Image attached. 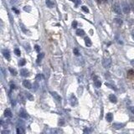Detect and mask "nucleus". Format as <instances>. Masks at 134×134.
Segmentation results:
<instances>
[{
    "instance_id": "obj_1",
    "label": "nucleus",
    "mask_w": 134,
    "mask_h": 134,
    "mask_svg": "<svg viewBox=\"0 0 134 134\" xmlns=\"http://www.w3.org/2000/svg\"><path fill=\"white\" fill-rule=\"evenodd\" d=\"M121 5H122V10L124 12V14H128L129 13H130V6L128 5V4L126 3V2L123 1L122 4H121Z\"/></svg>"
},
{
    "instance_id": "obj_2",
    "label": "nucleus",
    "mask_w": 134,
    "mask_h": 134,
    "mask_svg": "<svg viewBox=\"0 0 134 134\" xmlns=\"http://www.w3.org/2000/svg\"><path fill=\"white\" fill-rule=\"evenodd\" d=\"M102 64H103V66L105 68H109L111 66V58H105L103 60V61H102Z\"/></svg>"
},
{
    "instance_id": "obj_3",
    "label": "nucleus",
    "mask_w": 134,
    "mask_h": 134,
    "mask_svg": "<svg viewBox=\"0 0 134 134\" xmlns=\"http://www.w3.org/2000/svg\"><path fill=\"white\" fill-rule=\"evenodd\" d=\"M113 11L115 12L116 14H121V6L119 5V4L118 3H116V4H114V5H113Z\"/></svg>"
},
{
    "instance_id": "obj_4",
    "label": "nucleus",
    "mask_w": 134,
    "mask_h": 134,
    "mask_svg": "<svg viewBox=\"0 0 134 134\" xmlns=\"http://www.w3.org/2000/svg\"><path fill=\"white\" fill-rule=\"evenodd\" d=\"M51 95H52L54 98H55V100H56V101H57L58 102H61V100H62V98H61V96H60V95L57 93V92L53 91V92H51Z\"/></svg>"
},
{
    "instance_id": "obj_5",
    "label": "nucleus",
    "mask_w": 134,
    "mask_h": 134,
    "mask_svg": "<svg viewBox=\"0 0 134 134\" xmlns=\"http://www.w3.org/2000/svg\"><path fill=\"white\" fill-rule=\"evenodd\" d=\"M70 105H71L72 106H74L77 104V99H76V97H75V96L74 94H72L71 96H70Z\"/></svg>"
},
{
    "instance_id": "obj_6",
    "label": "nucleus",
    "mask_w": 134,
    "mask_h": 134,
    "mask_svg": "<svg viewBox=\"0 0 134 134\" xmlns=\"http://www.w3.org/2000/svg\"><path fill=\"white\" fill-rule=\"evenodd\" d=\"M19 116L22 118L26 119V118L29 117V115H28V113L24 110V109H20V111H19Z\"/></svg>"
},
{
    "instance_id": "obj_7",
    "label": "nucleus",
    "mask_w": 134,
    "mask_h": 134,
    "mask_svg": "<svg viewBox=\"0 0 134 134\" xmlns=\"http://www.w3.org/2000/svg\"><path fill=\"white\" fill-rule=\"evenodd\" d=\"M3 55L7 60L10 59V53H9V50H7V49H4V50H3Z\"/></svg>"
},
{
    "instance_id": "obj_8",
    "label": "nucleus",
    "mask_w": 134,
    "mask_h": 134,
    "mask_svg": "<svg viewBox=\"0 0 134 134\" xmlns=\"http://www.w3.org/2000/svg\"><path fill=\"white\" fill-rule=\"evenodd\" d=\"M23 85H24V87H26V88H28V89H31V88H32V85H31L30 80H24V81H23Z\"/></svg>"
},
{
    "instance_id": "obj_9",
    "label": "nucleus",
    "mask_w": 134,
    "mask_h": 134,
    "mask_svg": "<svg viewBox=\"0 0 134 134\" xmlns=\"http://www.w3.org/2000/svg\"><path fill=\"white\" fill-rule=\"evenodd\" d=\"M20 74L22 76L26 77V76H29V75H30V72H29L26 69H22L20 70Z\"/></svg>"
},
{
    "instance_id": "obj_10",
    "label": "nucleus",
    "mask_w": 134,
    "mask_h": 134,
    "mask_svg": "<svg viewBox=\"0 0 134 134\" xmlns=\"http://www.w3.org/2000/svg\"><path fill=\"white\" fill-rule=\"evenodd\" d=\"M109 100L111 101V102H112V103H116L117 102V99H116V96L115 95L111 94L109 96Z\"/></svg>"
},
{
    "instance_id": "obj_11",
    "label": "nucleus",
    "mask_w": 134,
    "mask_h": 134,
    "mask_svg": "<svg viewBox=\"0 0 134 134\" xmlns=\"http://www.w3.org/2000/svg\"><path fill=\"white\" fill-rule=\"evenodd\" d=\"M127 77L129 79L134 80V70H129L127 71Z\"/></svg>"
},
{
    "instance_id": "obj_12",
    "label": "nucleus",
    "mask_w": 134,
    "mask_h": 134,
    "mask_svg": "<svg viewBox=\"0 0 134 134\" xmlns=\"http://www.w3.org/2000/svg\"><path fill=\"white\" fill-rule=\"evenodd\" d=\"M4 116H6V117H11L12 116V111L10 109H6L5 111H4Z\"/></svg>"
},
{
    "instance_id": "obj_13",
    "label": "nucleus",
    "mask_w": 134,
    "mask_h": 134,
    "mask_svg": "<svg viewBox=\"0 0 134 134\" xmlns=\"http://www.w3.org/2000/svg\"><path fill=\"white\" fill-rule=\"evenodd\" d=\"M106 121H108V122H111V121H112V119H113V115L111 113H107L106 116Z\"/></svg>"
},
{
    "instance_id": "obj_14",
    "label": "nucleus",
    "mask_w": 134,
    "mask_h": 134,
    "mask_svg": "<svg viewBox=\"0 0 134 134\" xmlns=\"http://www.w3.org/2000/svg\"><path fill=\"white\" fill-rule=\"evenodd\" d=\"M44 56H45V53H40V54H39V55H38V57H37V60H36L37 64H40V62L41 61V60L43 59Z\"/></svg>"
},
{
    "instance_id": "obj_15",
    "label": "nucleus",
    "mask_w": 134,
    "mask_h": 134,
    "mask_svg": "<svg viewBox=\"0 0 134 134\" xmlns=\"http://www.w3.org/2000/svg\"><path fill=\"white\" fill-rule=\"evenodd\" d=\"M85 43H86V45L87 47H90V46H91L92 43H91V40H90L89 37H86L85 38Z\"/></svg>"
},
{
    "instance_id": "obj_16",
    "label": "nucleus",
    "mask_w": 134,
    "mask_h": 134,
    "mask_svg": "<svg viewBox=\"0 0 134 134\" xmlns=\"http://www.w3.org/2000/svg\"><path fill=\"white\" fill-rule=\"evenodd\" d=\"M94 85H95V86L97 87V88H100V87L101 86V80H98L97 79H95Z\"/></svg>"
},
{
    "instance_id": "obj_17",
    "label": "nucleus",
    "mask_w": 134,
    "mask_h": 134,
    "mask_svg": "<svg viewBox=\"0 0 134 134\" xmlns=\"http://www.w3.org/2000/svg\"><path fill=\"white\" fill-rule=\"evenodd\" d=\"M46 5H47V7H49L50 9H51V8H53L54 7V3L51 0H46Z\"/></svg>"
},
{
    "instance_id": "obj_18",
    "label": "nucleus",
    "mask_w": 134,
    "mask_h": 134,
    "mask_svg": "<svg viewBox=\"0 0 134 134\" xmlns=\"http://www.w3.org/2000/svg\"><path fill=\"white\" fill-rule=\"evenodd\" d=\"M76 35L78 36H84L85 35V31L83 30H76Z\"/></svg>"
},
{
    "instance_id": "obj_19",
    "label": "nucleus",
    "mask_w": 134,
    "mask_h": 134,
    "mask_svg": "<svg viewBox=\"0 0 134 134\" xmlns=\"http://www.w3.org/2000/svg\"><path fill=\"white\" fill-rule=\"evenodd\" d=\"M25 96H26L27 98L30 100V101H34V96H33L30 93H29V92H26V93H25Z\"/></svg>"
},
{
    "instance_id": "obj_20",
    "label": "nucleus",
    "mask_w": 134,
    "mask_h": 134,
    "mask_svg": "<svg viewBox=\"0 0 134 134\" xmlns=\"http://www.w3.org/2000/svg\"><path fill=\"white\" fill-rule=\"evenodd\" d=\"M123 124H121V123H115L113 125V126L115 127L116 129H120V128H121V127H123Z\"/></svg>"
},
{
    "instance_id": "obj_21",
    "label": "nucleus",
    "mask_w": 134,
    "mask_h": 134,
    "mask_svg": "<svg viewBox=\"0 0 134 134\" xmlns=\"http://www.w3.org/2000/svg\"><path fill=\"white\" fill-rule=\"evenodd\" d=\"M9 71L11 72L12 75H16L17 74H18V72H17V70L15 69H13V68H9Z\"/></svg>"
},
{
    "instance_id": "obj_22",
    "label": "nucleus",
    "mask_w": 134,
    "mask_h": 134,
    "mask_svg": "<svg viewBox=\"0 0 134 134\" xmlns=\"http://www.w3.org/2000/svg\"><path fill=\"white\" fill-rule=\"evenodd\" d=\"M114 21L116 22V24H119V25H121V24H122V20H121V19H117V18H116V19H114Z\"/></svg>"
},
{
    "instance_id": "obj_23",
    "label": "nucleus",
    "mask_w": 134,
    "mask_h": 134,
    "mask_svg": "<svg viewBox=\"0 0 134 134\" xmlns=\"http://www.w3.org/2000/svg\"><path fill=\"white\" fill-rule=\"evenodd\" d=\"M17 133H18V134H23V133H24V130L23 128H21V127H18V128H17Z\"/></svg>"
},
{
    "instance_id": "obj_24",
    "label": "nucleus",
    "mask_w": 134,
    "mask_h": 134,
    "mask_svg": "<svg viewBox=\"0 0 134 134\" xmlns=\"http://www.w3.org/2000/svg\"><path fill=\"white\" fill-rule=\"evenodd\" d=\"M25 64H26V60L24 59H22L19 60V65H20V66H24Z\"/></svg>"
},
{
    "instance_id": "obj_25",
    "label": "nucleus",
    "mask_w": 134,
    "mask_h": 134,
    "mask_svg": "<svg viewBox=\"0 0 134 134\" xmlns=\"http://www.w3.org/2000/svg\"><path fill=\"white\" fill-rule=\"evenodd\" d=\"M43 75L42 74H38L37 75H36V80H43Z\"/></svg>"
},
{
    "instance_id": "obj_26",
    "label": "nucleus",
    "mask_w": 134,
    "mask_h": 134,
    "mask_svg": "<svg viewBox=\"0 0 134 134\" xmlns=\"http://www.w3.org/2000/svg\"><path fill=\"white\" fill-rule=\"evenodd\" d=\"M24 49H25V50L28 51V52H30V45H29V44H25V45H24Z\"/></svg>"
},
{
    "instance_id": "obj_27",
    "label": "nucleus",
    "mask_w": 134,
    "mask_h": 134,
    "mask_svg": "<svg viewBox=\"0 0 134 134\" xmlns=\"http://www.w3.org/2000/svg\"><path fill=\"white\" fill-rule=\"evenodd\" d=\"M14 53H15V55H18V56H19V55H21V52H20V50H19V49H15V50H14Z\"/></svg>"
},
{
    "instance_id": "obj_28",
    "label": "nucleus",
    "mask_w": 134,
    "mask_h": 134,
    "mask_svg": "<svg viewBox=\"0 0 134 134\" xmlns=\"http://www.w3.org/2000/svg\"><path fill=\"white\" fill-rule=\"evenodd\" d=\"M73 52H74V54L75 55H76V56H78V55H80V52H79V50H78V49H74V50H73Z\"/></svg>"
},
{
    "instance_id": "obj_29",
    "label": "nucleus",
    "mask_w": 134,
    "mask_h": 134,
    "mask_svg": "<svg viewBox=\"0 0 134 134\" xmlns=\"http://www.w3.org/2000/svg\"><path fill=\"white\" fill-rule=\"evenodd\" d=\"M81 9H82V10H83L84 12H86V13H89V9L87 8V7H86V6H82V7H81Z\"/></svg>"
},
{
    "instance_id": "obj_30",
    "label": "nucleus",
    "mask_w": 134,
    "mask_h": 134,
    "mask_svg": "<svg viewBox=\"0 0 134 134\" xmlns=\"http://www.w3.org/2000/svg\"><path fill=\"white\" fill-rule=\"evenodd\" d=\"M24 10L27 11V12H30L31 11V8L30 6H25V7H24Z\"/></svg>"
},
{
    "instance_id": "obj_31",
    "label": "nucleus",
    "mask_w": 134,
    "mask_h": 134,
    "mask_svg": "<svg viewBox=\"0 0 134 134\" xmlns=\"http://www.w3.org/2000/svg\"><path fill=\"white\" fill-rule=\"evenodd\" d=\"M51 132L59 133V132H61V131H60V130H57V129H53V130H51Z\"/></svg>"
},
{
    "instance_id": "obj_32",
    "label": "nucleus",
    "mask_w": 134,
    "mask_h": 134,
    "mask_svg": "<svg viewBox=\"0 0 134 134\" xmlns=\"http://www.w3.org/2000/svg\"><path fill=\"white\" fill-rule=\"evenodd\" d=\"M72 27H73L74 29H75V28L77 27V22H76V21H73V22H72Z\"/></svg>"
},
{
    "instance_id": "obj_33",
    "label": "nucleus",
    "mask_w": 134,
    "mask_h": 134,
    "mask_svg": "<svg viewBox=\"0 0 134 134\" xmlns=\"http://www.w3.org/2000/svg\"><path fill=\"white\" fill-rule=\"evenodd\" d=\"M35 50L37 51L38 53H40V46H39L38 45H36L35 46Z\"/></svg>"
},
{
    "instance_id": "obj_34",
    "label": "nucleus",
    "mask_w": 134,
    "mask_h": 134,
    "mask_svg": "<svg viewBox=\"0 0 134 134\" xmlns=\"http://www.w3.org/2000/svg\"><path fill=\"white\" fill-rule=\"evenodd\" d=\"M2 134H9L10 133V131H9V130H4V131H2Z\"/></svg>"
},
{
    "instance_id": "obj_35",
    "label": "nucleus",
    "mask_w": 134,
    "mask_h": 134,
    "mask_svg": "<svg viewBox=\"0 0 134 134\" xmlns=\"http://www.w3.org/2000/svg\"><path fill=\"white\" fill-rule=\"evenodd\" d=\"M59 126H63L65 124V121H64V120H60V121H59Z\"/></svg>"
},
{
    "instance_id": "obj_36",
    "label": "nucleus",
    "mask_w": 134,
    "mask_h": 134,
    "mask_svg": "<svg viewBox=\"0 0 134 134\" xmlns=\"http://www.w3.org/2000/svg\"><path fill=\"white\" fill-rule=\"evenodd\" d=\"M34 86H35V91H37V90H38V87H39V85L35 82V83L34 84Z\"/></svg>"
},
{
    "instance_id": "obj_37",
    "label": "nucleus",
    "mask_w": 134,
    "mask_h": 134,
    "mask_svg": "<svg viewBox=\"0 0 134 134\" xmlns=\"http://www.w3.org/2000/svg\"><path fill=\"white\" fill-rule=\"evenodd\" d=\"M10 86H11V89H15V88H16V87H15V85H14V84H11Z\"/></svg>"
},
{
    "instance_id": "obj_38",
    "label": "nucleus",
    "mask_w": 134,
    "mask_h": 134,
    "mask_svg": "<svg viewBox=\"0 0 134 134\" xmlns=\"http://www.w3.org/2000/svg\"><path fill=\"white\" fill-rule=\"evenodd\" d=\"M13 10H14V12H15L16 14H19V10H17V9H16L15 8H13Z\"/></svg>"
},
{
    "instance_id": "obj_39",
    "label": "nucleus",
    "mask_w": 134,
    "mask_h": 134,
    "mask_svg": "<svg viewBox=\"0 0 134 134\" xmlns=\"http://www.w3.org/2000/svg\"><path fill=\"white\" fill-rule=\"evenodd\" d=\"M131 111L134 114V106H131Z\"/></svg>"
},
{
    "instance_id": "obj_40",
    "label": "nucleus",
    "mask_w": 134,
    "mask_h": 134,
    "mask_svg": "<svg viewBox=\"0 0 134 134\" xmlns=\"http://www.w3.org/2000/svg\"><path fill=\"white\" fill-rule=\"evenodd\" d=\"M89 130H88V129H87V128H86V129H84V132H89Z\"/></svg>"
},
{
    "instance_id": "obj_41",
    "label": "nucleus",
    "mask_w": 134,
    "mask_h": 134,
    "mask_svg": "<svg viewBox=\"0 0 134 134\" xmlns=\"http://www.w3.org/2000/svg\"><path fill=\"white\" fill-rule=\"evenodd\" d=\"M131 36H132V39L134 40V30L131 31Z\"/></svg>"
},
{
    "instance_id": "obj_42",
    "label": "nucleus",
    "mask_w": 134,
    "mask_h": 134,
    "mask_svg": "<svg viewBox=\"0 0 134 134\" xmlns=\"http://www.w3.org/2000/svg\"><path fill=\"white\" fill-rule=\"evenodd\" d=\"M80 3V0H78V1L76 2V5H78V4H79Z\"/></svg>"
},
{
    "instance_id": "obj_43",
    "label": "nucleus",
    "mask_w": 134,
    "mask_h": 134,
    "mask_svg": "<svg viewBox=\"0 0 134 134\" xmlns=\"http://www.w3.org/2000/svg\"><path fill=\"white\" fill-rule=\"evenodd\" d=\"M97 2H98V4L101 3V0H97Z\"/></svg>"
},
{
    "instance_id": "obj_44",
    "label": "nucleus",
    "mask_w": 134,
    "mask_h": 134,
    "mask_svg": "<svg viewBox=\"0 0 134 134\" xmlns=\"http://www.w3.org/2000/svg\"><path fill=\"white\" fill-rule=\"evenodd\" d=\"M104 1V3H107V0H103Z\"/></svg>"
},
{
    "instance_id": "obj_45",
    "label": "nucleus",
    "mask_w": 134,
    "mask_h": 134,
    "mask_svg": "<svg viewBox=\"0 0 134 134\" xmlns=\"http://www.w3.org/2000/svg\"><path fill=\"white\" fill-rule=\"evenodd\" d=\"M131 64H132V65H134V60H132V61H131Z\"/></svg>"
},
{
    "instance_id": "obj_46",
    "label": "nucleus",
    "mask_w": 134,
    "mask_h": 134,
    "mask_svg": "<svg viewBox=\"0 0 134 134\" xmlns=\"http://www.w3.org/2000/svg\"><path fill=\"white\" fill-rule=\"evenodd\" d=\"M70 1H72V2H75V0H70Z\"/></svg>"
}]
</instances>
